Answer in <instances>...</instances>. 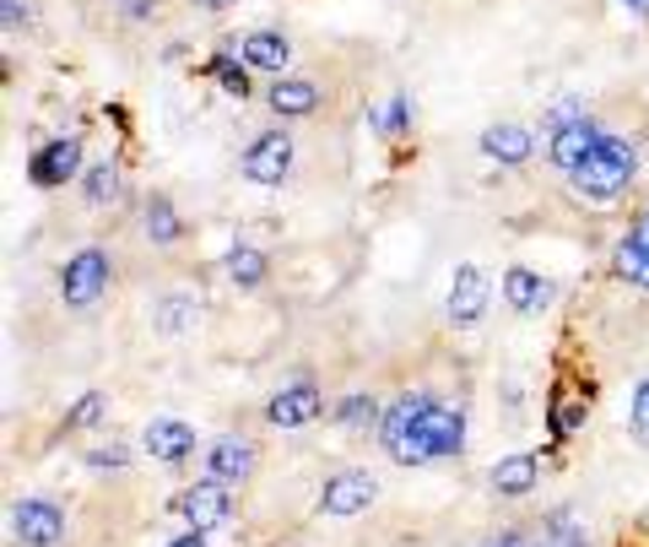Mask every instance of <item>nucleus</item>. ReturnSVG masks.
I'll return each mask as SVG.
<instances>
[{
  "mask_svg": "<svg viewBox=\"0 0 649 547\" xmlns=\"http://www.w3.org/2000/svg\"><path fill=\"white\" fill-rule=\"evenodd\" d=\"M379 445L390 450V461H401V466L449 461V456L466 450V412L433 401V396H422V390H411L396 407H385Z\"/></svg>",
  "mask_w": 649,
  "mask_h": 547,
  "instance_id": "f257e3e1",
  "label": "nucleus"
},
{
  "mask_svg": "<svg viewBox=\"0 0 649 547\" xmlns=\"http://www.w3.org/2000/svg\"><path fill=\"white\" fill-rule=\"evenodd\" d=\"M633 173H639V152L622 141V136H607L601 130V141L585 152V163L568 173V185L590 201V207H611L628 185H633Z\"/></svg>",
  "mask_w": 649,
  "mask_h": 547,
  "instance_id": "f03ea898",
  "label": "nucleus"
},
{
  "mask_svg": "<svg viewBox=\"0 0 649 547\" xmlns=\"http://www.w3.org/2000/svg\"><path fill=\"white\" fill-rule=\"evenodd\" d=\"M596 141H601V130L590 126V115H585L579 103H558V109H547V163H552V169L573 173Z\"/></svg>",
  "mask_w": 649,
  "mask_h": 547,
  "instance_id": "7ed1b4c3",
  "label": "nucleus"
},
{
  "mask_svg": "<svg viewBox=\"0 0 649 547\" xmlns=\"http://www.w3.org/2000/svg\"><path fill=\"white\" fill-rule=\"evenodd\" d=\"M109 277H114L109 250L87 245V250H77L66 266H60V298H66L71 309H87V304H98V298L109 294Z\"/></svg>",
  "mask_w": 649,
  "mask_h": 547,
  "instance_id": "20e7f679",
  "label": "nucleus"
},
{
  "mask_svg": "<svg viewBox=\"0 0 649 547\" xmlns=\"http://www.w3.org/2000/svg\"><path fill=\"white\" fill-rule=\"evenodd\" d=\"M173 509H179L196 531H217V526H228V520L239 515V499L228 494V483L206 477V483H196V488H184V494L173 499Z\"/></svg>",
  "mask_w": 649,
  "mask_h": 547,
  "instance_id": "39448f33",
  "label": "nucleus"
},
{
  "mask_svg": "<svg viewBox=\"0 0 649 547\" xmlns=\"http://www.w3.org/2000/svg\"><path fill=\"white\" fill-rule=\"evenodd\" d=\"M11 537L22 547H60L66 537V509L49 499H17L11 509Z\"/></svg>",
  "mask_w": 649,
  "mask_h": 547,
  "instance_id": "423d86ee",
  "label": "nucleus"
},
{
  "mask_svg": "<svg viewBox=\"0 0 649 547\" xmlns=\"http://www.w3.org/2000/svg\"><path fill=\"white\" fill-rule=\"evenodd\" d=\"M287 173H292V136L287 130L254 136L249 152H243V179L249 185H282Z\"/></svg>",
  "mask_w": 649,
  "mask_h": 547,
  "instance_id": "0eeeda50",
  "label": "nucleus"
},
{
  "mask_svg": "<svg viewBox=\"0 0 649 547\" xmlns=\"http://www.w3.org/2000/svg\"><path fill=\"white\" fill-rule=\"evenodd\" d=\"M81 173V141L77 136H60V141H43L39 152L28 158V179L39 190H66Z\"/></svg>",
  "mask_w": 649,
  "mask_h": 547,
  "instance_id": "6e6552de",
  "label": "nucleus"
},
{
  "mask_svg": "<svg viewBox=\"0 0 649 547\" xmlns=\"http://www.w3.org/2000/svg\"><path fill=\"white\" fill-rule=\"evenodd\" d=\"M320 412H324V401H320V385H314V379H298V385H287V390H277V396L266 401V422L282 428V434L309 428Z\"/></svg>",
  "mask_w": 649,
  "mask_h": 547,
  "instance_id": "1a4fd4ad",
  "label": "nucleus"
},
{
  "mask_svg": "<svg viewBox=\"0 0 649 547\" xmlns=\"http://www.w3.org/2000/svg\"><path fill=\"white\" fill-rule=\"evenodd\" d=\"M373 499H379V483L368 471H336V477H324V488H320V509L336 515V520L363 515Z\"/></svg>",
  "mask_w": 649,
  "mask_h": 547,
  "instance_id": "9d476101",
  "label": "nucleus"
},
{
  "mask_svg": "<svg viewBox=\"0 0 649 547\" xmlns=\"http://www.w3.org/2000/svg\"><path fill=\"white\" fill-rule=\"evenodd\" d=\"M141 445H147V456L162 466H184L196 456V428L184 418H152L147 422V434H141Z\"/></svg>",
  "mask_w": 649,
  "mask_h": 547,
  "instance_id": "9b49d317",
  "label": "nucleus"
},
{
  "mask_svg": "<svg viewBox=\"0 0 649 547\" xmlns=\"http://www.w3.org/2000/svg\"><path fill=\"white\" fill-rule=\"evenodd\" d=\"M482 309H487L482 266H455V277H449V320H455V326H477Z\"/></svg>",
  "mask_w": 649,
  "mask_h": 547,
  "instance_id": "f8f14e48",
  "label": "nucleus"
},
{
  "mask_svg": "<svg viewBox=\"0 0 649 547\" xmlns=\"http://www.w3.org/2000/svg\"><path fill=\"white\" fill-rule=\"evenodd\" d=\"M254 461H260V450L249 445V439H217L211 450H206V477H217V483H249L254 477Z\"/></svg>",
  "mask_w": 649,
  "mask_h": 547,
  "instance_id": "ddd939ff",
  "label": "nucleus"
},
{
  "mask_svg": "<svg viewBox=\"0 0 649 547\" xmlns=\"http://www.w3.org/2000/svg\"><path fill=\"white\" fill-rule=\"evenodd\" d=\"M617 277L628 288H645L649 294V207L639 211V222L617 239Z\"/></svg>",
  "mask_w": 649,
  "mask_h": 547,
  "instance_id": "4468645a",
  "label": "nucleus"
},
{
  "mask_svg": "<svg viewBox=\"0 0 649 547\" xmlns=\"http://www.w3.org/2000/svg\"><path fill=\"white\" fill-rule=\"evenodd\" d=\"M498 294L509 309H520V315H541L547 304H552V282L547 277H536L530 266H509L503 271V282H498Z\"/></svg>",
  "mask_w": 649,
  "mask_h": 547,
  "instance_id": "2eb2a0df",
  "label": "nucleus"
},
{
  "mask_svg": "<svg viewBox=\"0 0 649 547\" xmlns=\"http://www.w3.org/2000/svg\"><path fill=\"white\" fill-rule=\"evenodd\" d=\"M482 158L503 163V169H520L536 158V141H530L526 126H487L482 130Z\"/></svg>",
  "mask_w": 649,
  "mask_h": 547,
  "instance_id": "dca6fc26",
  "label": "nucleus"
},
{
  "mask_svg": "<svg viewBox=\"0 0 649 547\" xmlns=\"http://www.w3.org/2000/svg\"><path fill=\"white\" fill-rule=\"evenodd\" d=\"M266 103H271L282 120H309V115L320 109V87L303 82V77H277L271 92H266Z\"/></svg>",
  "mask_w": 649,
  "mask_h": 547,
  "instance_id": "f3484780",
  "label": "nucleus"
},
{
  "mask_svg": "<svg viewBox=\"0 0 649 547\" xmlns=\"http://www.w3.org/2000/svg\"><path fill=\"white\" fill-rule=\"evenodd\" d=\"M239 60L249 71H287V60H292V43L282 33H249L239 49Z\"/></svg>",
  "mask_w": 649,
  "mask_h": 547,
  "instance_id": "a211bd4d",
  "label": "nucleus"
},
{
  "mask_svg": "<svg viewBox=\"0 0 649 547\" xmlns=\"http://www.w3.org/2000/svg\"><path fill=\"white\" fill-rule=\"evenodd\" d=\"M536 477H541L536 456H503V461L492 466V488H498L503 499H520V494H530V488H536Z\"/></svg>",
  "mask_w": 649,
  "mask_h": 547,
  "instance_id": "6ab92c4d",
  "label": "nucleus"
},
{
  "mask_svg": "<svg viewBox=\"0 0 649 547\" xmlns=\"http://www.w3.org/2000/svg\"><path fill=\"white\" fill-rule=\"evenodd\" d=\"M222 266H228L233 288H260V282H266V271H271V260H266V255L254 250V245H233Z\"/></svg>",
  "mask_w": 649,
  "mask_h": 547,
  "instance_id": "aec40b11",
  "label": "nucleus"
},
{
  "mask_svg": "<svg viewBox=\"0 0 649 547\" xmlns=\"http://www.w3.org/2000/svg\"><path fill=\"white\" fill-rule=\"evenodd\" d=\"M179 233H184V228H179L173 201H168V196H152V201H147V239L168 250V245H179Z\"/></svg>",
  "mask_w": 649,
  "mask_h": 547,
  "instance_id": "412c9836",
  "label": "nucleus"
},
{
  "mask_svg": "<svg viewBox=\"0 0 649 547\" xmlns=\"http://www.w3.org/2000/svg\"><path fill=\"white\" fill-rule=\"evenodd\" d=\"M196 320H201L196 298H162L158 304V331L162 337H184V331H196Z\"/></svg>",
  "mask_w": 649,
  "mask_h": 547,
  "instance_id": "4be33fe9",
  "label": "nucleus"
},
{
  "mask_svg": "<svg viewBox=\"0 0 649 547\" xmlns=\"http://www.w3.org/2000/svg\"><path fill=\"white\" fill-rule=\"evenodd\" d=\"M114 190H120V173H114V163H92V169H87V179H81L87 207H109V201H114Z\"/></svg>",
  "mask_w": 649,
  "mask_h": 547,
  "instance_id": "5701e85b",
  "label": "nucleus"
},
{
  "mask_svg": "<svg viewBox=\"0 0 649 547\" xmlns=\"http://www.w3.org/2000/svg\"><path fill=\"white\" fill-rule=\"evenodd\" d=\"M379 401L373 396H347V401H336V422L341 428H368V422H379Z\"/></svg>",
  "mask_w": 649,
  "mask_h": 547,
  "instance_id": "b1692460",
  "label": "nucleus"
},
{
  "mask_svg": "<svg viewBox=\"0 0 649 547\" xmlns=\"http://www.w3.org/2000/svg\"><path fill=\"white\" fill-rule=\"evenodd\" d=\"M536 547H585V531L573 526V515H547V526H541V543Z\"/></svg>",
  "mask_w": 649,
  "mask_h": 547,
  "instance_id": "393cba45",
  "label": "nucleus"
},
{
  "mask_svg": "<svg viewBox=\"0 0 649 547\" xmlns=\"http://www.w3.org/2000/svg\"><path fill=\"white\" fill-rule=\"evenodd\" d=\"M206 71H211L217 82L228 87L233 98H249V66H243V60H233V54H217V60H211Z\"/></svg>",
  "mask_w": 649,
  "mask_h": 547,
  "instance_id": "a878e982",
  "label": "nucleus"
},
{
  "mask_svg": "<svg viewBox=\"0 0 649 547\" xmlns=\"http://www.w3.org/2000/svg\"><path fill=\"white\" fill-rule=\"evenodd\" d=\"M103 412H109V396H103V390H87L77 407L66 412V422H71V428H98V422H103Z\"/></svg>",
  "mask_w": 649,
  "mask_h": 547,
  "instance_id": "bb28decb",
  "label": "nucleus"
},
{
  "mask_svg": "<svg viewBox=\"0 0 649 547\" xmlns=\"http://www.w3.org/2000/svg\"><path fill=\"white\" fill-rule=\"evenodd\" d=\"M628 428H633L639 445H649V379H639V390H633V401H628Z\"/></svg>",
  "mask_w": 649,
  "mask_h": 547,
  "instance_id": "cd10ccee",
  "label": "nucleus"
},
{
  "mask_svg": "<svg viewBox=\"0 0 649 547\" xmlns=\"http://www.w3.org/2000/svg\"><path fill=\"white\" fill-rule=\"evenodd\" d=\"M406 126H411V98L401 92V98H396V103H390V109L373 120V130H385V136H401Z\"/></svg>",
  "mask_w": 649,
  "mask_h": 547,
  "instance_id": "c85d7f7f",
  "label": "nucleus"
},
{
  "mask_svg": "<svg viewBox=\"0 0 649 547\" xmlns=\"http://www.w3.org/2000/svg\"><path fill=\"white\" fill-rule=\"evenodd\" d=\"M87 461H92V466H124V450H120V445H109V450H92Z\"/></svg>",
  "mask_w": 649,
  "mask_h": 547,
  "instance_id": "c756f323",
  "label": "nucleus"
},
{
  "mask_svg": "<svg viewBox=\"0 0 649 547\" xmlns=\"http://www.w3.org/2000/svg\"><path fill=\"white\" fill-rule=\"evenodd\" d=\"M487 547H536L530 537H520V531H503V537H492Z\"/></svg>",
  "mask_w": 649,
  "mask_h": 547,
  "instance_id": "7c9ffc66",
  "label": "nucleus"
},
{
  "mask_svg": "<svg viewBox=\"0 0 649 547\" xmlns=\"http://www.w3.org/2000/svg\"><path fill=\"white\" fill-rule=\"evenodd\" d=\"M168 547H206V531H196V526H190L184 537H173V543H168Z\"/></svg>",
  "mask_w": 649,
  "mask_h": 547,
  "instance_id": "2f4dec72",
  "label": "nucleus"
},
{
  "mask_svg": "<svg viewBox=\"0 0 649 547\" xmlns=\"http://www.w3.org/2000/svg\"><path fill=\"white\" fill-rule=\"evenodd\" d=\"M628 6V17H649V0H622Z\"/></svg>",
  "mask_w": 649,
  "mask_h": 547,
  "instance_id": "473e14b6",
  "label": "nucleus"
},
{
  "mask_svg": "<svg viewBox=\"0 0 649 547\" xmlns=\"http://www.w3.org/2000/svg\"><path fill=\"white\" fill-rule=\"evenodd\" d=\"M196 6H206V11H228V6H239V0H196Z\"/></svg>",
  "mask_w": 649,
  "mask_h": 547,
  "instance_id": "72a5a7b5",
  "label": "nucleus"
}]
</instances>
